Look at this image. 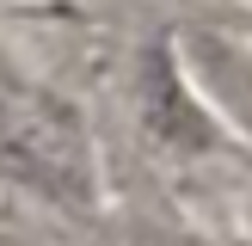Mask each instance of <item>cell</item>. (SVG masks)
<instances>
[{
  "label": "cell",
  "instance_id": "obj_2",
  "mask_svg": "<svg viewBox=\"0 0 252 246\" xmlns=\"http://www.w3.org/2000/svg\"><path fill=\"white\" fill-rule=\"evenodd\" d=\"M135 98H142V123L154 135V148H179V154H209L221 148V129L209 117V105L191 92L179 56L172 49H148L142 74H135Z\"/></svg>",
  "mask_w": 252,
  "mask_h": 246
},
{
  "label": "cell",
  "instance_id": "obj_1",
  "mask_svg": "<svg viewBox=\"0 0 252 246\" xmlns=\"http://www.w3.org/2000/svg\"><path fill=\"white\" fill-rule=\"evenodd\" d=\"M0 184L56 209L98 203V148L80 105L0 49Z\"/></svg>",
  "mask_w": 252,
  "mask_h": 246
}]
</instances>
